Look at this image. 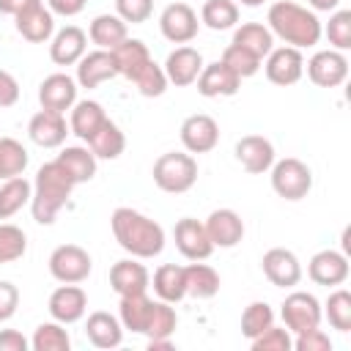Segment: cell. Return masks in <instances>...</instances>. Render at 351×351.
Masks as SVG:
<instances>
[{"label": "cell", "instance_id": "obj_1", "mask_svg": "<svg viewBox=\"0 0 351 351\" xmlns=\"http://www.w3.org/2000/svg\"><path fill=\"white\" fill-rule=\"evenodd\" d=\"M110 228L118 247L132 258L145 261V258H156L165 250V228L137 208L118 206L110 217Z\"/></svg>", "mask_w": 351, "mask_h": 351}, {"label": "cell", "instance_id": "obj_2", "mask_svg": "<svg viewBox=\"0 0 351 351\" xmlns=\"http://www.w3.org/2000/svg\"><path fill=\"white\" fill-rule=\"evenodd\" d=\"M266 27L271 30L274 38L285 41L288 47L304 49V47H315L321 41V19L315 11H310L307 5H299L293 0H277L269 5L266 14Z\"/></svg>", "mask_w": 351, "mask_h": 351}, {"label": "cell", "instance_id": "obj_3", "mask_svg": "<svg viewBox=\"0 0 351 351\" xmlns=\"http://www.w3.org/2000/svg\"><path fill=\"white\" fill-rule=\"evenodd\" d=\"M74 178L66 173V167L52 159L44 162L33 178V195H30V214L38 225H52L58 211L69 203L71 189H74Z\"/></svg>", "mask_w": 351, "mask_h": 351}, {"label": "cell", "instance_id": "obj_4", "mask_svg": "<svg viewBox=\"0 0 351 351\" xmlns=\"http://www.w3.org/2000/svg\"><path fill=\"white\" fill-rule=\"evenodd\" d=\"M151 176L162 192L181 195V192L192 189L197 181V159L186 151H167L154 162Z\"/></svg>", "mask_w": 351, "mask_h": 351}, {"label": "cell", "instance_id": "obj_5", "mask_svg": "<svg viewBox=\"0 0 351 351\" xmlns=\"http://www.w3.org/2000/svg\"><path fill=\"white\" fill-rule=\"evenodd\" d=\"M269 173H271L269 176L271 178V189L282 200H302L313 189V170L302 159H296V156L274 159V165L269 167Z\"/></svg>", "mask_w": 351, "mask_h": 351}, {"label": "cell", "instance_id": "obj_6", "mask_svg": "<svg viewBox=\"0 0 351 351\" xmlns=\"http://www.w3.org/2000/svg\"><path fill=\"white\" fill-rule=\"evenodd\" d=\"M280 315L291 335L315 329V326H321V318H324L321 302L307 291H291L280 304Z\"/></svg>", "mask_w": 351, "mask_h": 351}, {"label": "cell", "instance_id": "obj_7", "mask_svg": "<svg viewBox=\"0 0 351 351\" xmlns=\"http://www.w3.org/2000/svg\"><path fill=\"white\" fill-rule=\"evenodd\" d=\"M90 269L93 261L80 244H60L49 255V274L58 282H85L90 277Z\"/></svg>", "mask_w": 351, "mask_h": 351}, {"label": "cell", "instance_id": "obj_8", "mask_svg": "<svg viewBox=\"0 0 351 351\" xmlns=\"http://www.w3.org/2000/svg\"><path fill=\"white\" fill-rule=\"evenodd\" d=\"M307 77L318 88H337L348 80V58L340 49H318L307 63Z\"/></svg>", "mask_w": 351, "mask_h": 351}, {"label": "cell", "instance_id": "obj_9", "mask_svg": "<svg viewBox=\"0 0 351 351\" xmlns=\"http://www.w3.org/2000/svg\"><path fill=\"white\" fill-rule=\"evenodd\" d=\"M263 71H266V80L271 85H280V88H288V85H296L304 74V55L302 49L296 47H274L269 55H266V63H263Z\"/></svg>", "mask_w": 351, "mask_h": 351}, {"label": "cell", "instance_id": "obj_10", "mask_svg": "<svg viewBox=\"0 0 351 351\" xmlns=\"http://www.w3.org/2000/svg\"><path fill=\"white\" fill-rule=\"evenodd\" d=\"M159 30L170 44H189L200 30L197 11L186 3H170L159 14Z\"/></svg>", "mask_w": 351, "mask_h": 351}, {"label": "cell", "instance_id": "obj_11", "mask_svg": "<svg viewBox=\"0 0 351 351\" xmlns=\"http://www.w3.org/2000/svg\"><path fill=\"white\" fill-rule=\"evenodd\" d=\"M178 134L186 154H208L219 143V123L206 112H195L184 118Z\"/></svg>", "mask_w": 351, "mask_h": 351}, {"label": "cell", "instance_id": "obj_12", "mask_svg": "<svg viewBox=\"0 0 351 351\" xmlns=\"http://www.w3.org/2000/svg\"><path fill=\"white\" fill-rule=\"evenodd\" d=\"M47 310L55 321L66 324H77L85 313H88V293L80 288V282H60L47 302Z\"/></svg>", "mask_w": 351, "mask_h": 351}, {"label": "cell", "instance_id": "obj_13", "mask_svg": "<svg viewBox=\"0 0 351 351\" xmlns=\"http://www.w3.org/2000/svg\"><path fill=\"white\" fill-rule=\"evenodd\" d=\"M77 90H80V85H77L74 77H69L63 71H55V74L41 80V85H38V104H41V110L66 115V110H71L74 101H77Z\"/></svg>", "mask_w": 351, "mask_h": 351}, {"label": "cell", "instance_id": "obj_14", "mask_svg": "<svg viewBox=\"0 0 351 351\" xmlns=\"http://www.w3.org/2000/svg\"><path fill=\"white\" fill-rule=\"evenodd\" d=\"M173 239H176V250L186 258V261H206L214 252V244L206 233V225L195 217H184L176 222L173 228Z\"/></svg>", "mask_w": 351, "mask_h": 351}, {"label": "cell", "instance_id": "obj_15", "mask_svg": "<svg viewBox=\"0 0 351 351\" xmlns=\"http://www.w3.org/2000/svg\"><path fill=\"white\" fill-rule=\"evenodd\" d=\"M261 269H263L266 280H269L271 285H277V288H293V285H299V280H302V263H299V258H296L291 250H285V247H271V250H266L263 258H261Z\"/></svg>", "mask_w": 351, "mask_h": 351}, {"label": "cell", "instance_id": "obj_16", "mask_svg": "<svg viewBox=\"0 0 351 351\" xmlns=\"http://www.w3.org/2000/svg\"><path fill=\"white\" fill-rule=\"evenodd\" d=\"M195 85H197V93L206 96V99L236 96L239 88H241V77L233 69H228L222 60H214V63H203Z\"/></svg>", "mask_w": 351, "mask_h": 351}, {"label": "cell", "instance_id": "obj_17", "mask_svg": "<svg viewBox=\"0 0 351 351\" xmlns=\"http://www.w3.org/2000/svg\"><path fill=\"white\" fill-rule=\"evenodd\" d=\"M348 258L346 252H337V250H318L310 263H307V274L315 285H326V288H335V285H343L348 280Z\"/></svg>", "mask_w": 351, "mask_h": 351}, {"label": "cell", "instance_id": "obj_18", "mask_svg": "<svg viewBox=\"0 0 351 351\" xmlns=\"http://www.w3.org/2000/svg\"><path fill=\"white\" fill-rule=\"evenodd\" d=\"M162 69H165V77H167L170 85L186 88V85H195V80L203 69V55H200V49H195L189 44H181L167 55Z\"/></svg>", "mask_w": 351, "mask_h": 351}, {"label": "cell", "instance_id": "obj_19", "mask_svg": "<svg viewBox=\"0 0 351 351\" xmlns=\"http://www.w3.org/2000/svg\"><path fill=\"white\" fill-rule=\"evenodd\" d=\"M16 33L30 44H47L55 36V14L44 8V3H36L14 16Z\"/></svg>", "mask_w": 351, "mask_h": 351}, {"label": "cell", "instance_id": "obj_20", "mask_svg": "<svg viewBox=\"0 0 351 351\" xmlns=\"http://www.w3.org/2000/svg\"><path fill=\"white\" fill-rule=\"evenodd\" d=\"M88 52V33L77 25H66L55 30L49 38V58L55 66H77V60Z\"/></svg>", "mask_w": 351, "mask_h": 351}, {"label": "cell", "instance_id": "obj_21", "mask_svg": "<svg viewBox=\"0 0 351 351\" xmlns=\"http://www.w3.org/2000/svg\"><path fill=\"white\" fill-rule=\"evenodd\" d=\"M69 123L66 115L60 112H49V110H38L30 123H27V137L38 145V148H60L69 137Z\"/></svg>", "mask_w": 351, "mask_h": 351}, {"label": "cell", "instance_id": "obj_22", "mask_svg": "<svg viewBox=\"0 0 351 351\" xmlns=\"http://www.w3.org/2000/svg\"><path fill=\"white\" fill-rule=\"evenodd\" d=\"M203 225L211 244L219 250H230L244 239V219L233 208H214Z\"/></svg>", "mask_w": 351, "mask_h": 351}, {"label": "cell", "instance_id": "obj_23", "mask_svg": "<svg viewBox=\"0 0 351 351\" xmlns=\"http://www.w3.org/2000/svg\"><path fill=\"white\" fill-rule=\"evenodd\" d=\"M118 77V69H115V60H112V52L110 49H93V52H85L80 60H77V85L80 88H99L101 82Z\"/></svg>", "mask_w": 351, "mask_h": 351}, {"label": "cell", "instance_id": "obj_24", "mask_svg": "<svg viewBox=\"0 0 351 351\" xmlns=\"http://www.w3.org/2000/svg\"><path fill=\"white\" fill-rule=\"evenodd\" d=\"M236 159L252 176L269 173V167L274 165V145L263 134H244L236 143Z\"/></svg>", "mask_w": 351, "mask_h": 351}, {"label": "cell", "instance_id": "obj_25", "mask_svg": "<svg viewBox=\"0 0 351 351\" xmlns=\"http://www.w3.org/2000/svg\"><path fill=\"white\" fill-rule=\"evenodd\" d=\"M110 288L118 296L143 293L151 288V274L140 263V258H123V261H115L110 269Z\"/></svg>", "mask_w": 351, "mask_h": 351}, {"label": "cell", "instance_id": "obj_26", "mask_svg": "<svg viewBox=\"0 0 351 351\" xmlns=\"http://www.w3.org/2000/svg\"><path fill=\"white\" fill-rule=\"evenodd\" d=\"M85 335H88L90 346H96V348H118L123 343V326H121L118 315H112L107 310H96L88 315Z\"/></svg>", "mask_w": 351, "mask_h": 351}, {"label": "cell", "instance_id": "obj_27", "mask_svg": "<svg viewBox=\"0 0 351 351\" xmlns=\"http://www.w3.org/2000/svg\"><path fill=\"white\" fill-rule=\"evenodd\" d=\"M107 121V112H104V107L99 104V101H93V99H82V101H74V107H71V115H69V132L74 134V137H80V140H90L96 132H99V126Z\"/></svg>", "mask_w": 351, "mask_h": 351}, {"label": "cell", "instance_id": "obj_28", "mask_svg": "<svg viewBox=\"0 0 351 351\" xmlns=\"http://www.w3.org/2000/svg\"><path fill=\"white\" fill-rule=\"evenodd\" d=\"M88 38L99 49H115L123 38H129V25L118 14H99L88 25Z\"/></svg>", "mask_w": 351, "mask_h": 351}, {"label": "cell", "instance_id": "obj_29", "mask_svg": "<svg viewBox=\"0 0 351 351\" xmlns=\"http://www.w3.org/2000/svg\"><path fill=\"white\" fill-rule=\"evenodd\" d=\"M151 307H154V299L145 291L143 293L121 296V302H118V321H121V326L126 332L143 335L145 324H148V315H151Z\"/></svg>", "mask_w": 351, "mask_h": 351}, {"label": "cell", "instance_id": "obj_30", "mask_svg": "<svg viewBox=\"0 0 351 351\" xmlns=\"http://www.w3.org/2000/svg\"><path fill=\"white\" fill-rule=\"evenodd\" d=\"M184 285H186V296L192 299H211L219 293V274L217 269H211L208 263L192 261L189 266H184Z\"/></svg>", "mask_w": 351, "mask_h": 351}, {"label": "cell", "instance_id": "obj_31", "mask_svg": "<svg viewBox=\"0 0 351 351\" xmlns=\"http://www.w3.org/2000/svg\"><path fill=\"white\" fill-rule=\"evenodd\" d=\"M55 159L66 167V173L74 178V184H88V181L96 176L99 159H96L93 151L85 148V145H66Z\"/></svg>", "mask_w": 351, "mask_h": 351}, {"label": "cell", "instance_id": "obj_32", "mask_svg": "<svg viewBox=\"0 0 351 351\" xmlns=\"http://www.w3.org/2000/svg\"><path fill=\"white\" fill-rule=\"evenodd\" d=\"M151 288H154V293H156L162 302L178 304V302L186 296V285H184V266H178V263H162V266L154 271Z\"/></svg>", "mask_w": 351, "mask_h": 351}, {"label": "cell", "instance_id": "obj_33", "mask_svg": "<svg viewBox=\"0 0 351 351\" xmlns=\"http://www.w3.org/2000/svg\"><path fill=\"white\" fill-rule=\"evenodd\" d=\"M30 195H33V181H27L25 176L0 181V222L19 214L30 203Z\"/></svg>", "mask_w": 351, "mask_h": 351}, {"label": "cell", "instance_id": "obj_34", "mask_svg": "<svg viewBox=\"0 0 351 351\" xmlns=\"http://www.w3.org/2000/svg\"><path fill=\"white\" fill-rule=\"evenodd\" d=\"M112 52V60H115V69L118 74H123L126 80H132L148 60H151V52L148 47L140 41V38H123Z\"/></svg>", "mask_w": 351, "mask_h": 351}, {"label": "cell", "instance_id": "obj_35", "mask_svg": "<svg viewBox=\"0 0 351 351\" xmlns=\"http://www.w3.org/2000/svg\"><path fill=\"white\" fill-rule=\"evenodd\" d=\"M230 44H239V47L250 49L252 55H258L263 60L274 49V36L263 22H244V25H239L233 30V41Z\"/></svg>", "mask_w": 351, "mask_h": 351}, {"label": "cell", "instance_id": "obj_36", "mask_svg": "<svg viewBox=\"0 0 351 351\" xmlns=\"http://www.w3.org/2000/svg\"><path fill=\"white\" fill-rule=\"evenodd\" d=\"M88 148L93 151L96 159H118L126 148V134L121 132L118 123H112L110 118L99 126V132L88 140Z\"/></svg>", "mask_w": 351, "mask_h": 351}, {"label": "cell", "instance_id": "obj_37", "mask_svg": "<svg viewBox=\"0 0 351 351\" xmlns=\"http://www.w3.org/2000/svg\"><path fill=\"white\" fill-rule=\"evenodd\" d=\"M200 22L211 30H230L239 25L236 0H206L200 8Z\"/></svg>", "mask_w": 351, "mask_h": 351}, {"label": "cell", "instance_id": "obj_38", "mask_svg": "<svg viewBox=\"0 0 351 351\" xmlns=\"http://www.w3.org/2000/svg\"><path fill=\"white\" fill-rule=\"evenodd\" d=\"M324 318L329 321L332 329L337 332H351V293L346 288H335L326 302L321 304Z\"/></svg>", "mask_w": 351, "mask_h": 351}, {"label": "cell", "instance_id": "obj_39", "mask_svg": "<svg viewBox=\"0 0 351 351\" xmlns=\"http://www.w3.org/2000/svg\"><path fill=\"white\" fill-rule=\"evenodd\" d=\"M30 348L33 351H69L71 348V337L63 329L60 321H44L36 326L33 337H30Z\"/></svg>", "mask_w": 351, "mask_h": 351}, {"label": "cell", "instance_id": "obj_40", "mask_svg": "<svg viewBox=\"0 0 351 351\" xmlns=\"http://www.w3.org/2000/svg\"><path fill=\"white\" fill-rule=\"evenodd\" d=\"M178 326V315H176V307L170 302H162L156 299L154 307H151V315H148V324H145V337L148 340H159V337H173Z\"/></svg>", "mask_w": 351, "mask_h": 351}, {"label": "cell", "instance_id": "obj_41", "mask_svg": "<svg viewBox=\"0 0 351 351\" xmlns=\"http://www.w3.org/2000/svg\"><path fill=\"white\" fill-rule=\"evenodd\" d=\"M27 148L14 137H0V181L22 176L27 167Z\"/></svg>", "mask_w": 351, "mask_h": 351}, {"label": "cell", "instance_id": "obj_42", "mask_svg": "<svg viewBox=\"0 0 351 351\" xmlns=\"http://www.w3.org/2000/svg\"><path fill=\"white\" fill-rule=\"evenodd\" d=\"M129 82H134L137 85V90L145 96V99H156V96H162L165 90H167V77H165V69L151 58Z\"/></svg>", "mask_w": 351, "mask_h": 351}, {"label": "cell", "instance_id": "obj_43", "mask_svg": "<svg viewBox=\"0 0 351 351\" xmlns=\"http://www.w3.org/2000/svg\"><path fill=\"white\" fill-rule=\"evenodd\" d=\"M27 252V236L11 222H0V266L19 261Z\"/></svg>", "mask_w": 351, "mask_h": 351}, {"label": "cell", "instance_id": "obj_44", "mask_svg": "<svg viewBox=\"0 0 351 351\" xmlns=\"http://www.w3.org/2000/svg\"><path fill=\"white\" fill-rule=\"evenodd\" d=\"M274 324V310L266 302H250L241 313V335L247 340L258 337L263 329H269Z\"/></svg>", "mask_w": 351, "mask_h": 351}, {"label": "cell", "instance_id": "obj_45", "mask_svg": "<svg viewBox=\"0 0 351 351\" xmlns=\"http://www.w3.org/2000/svg\"><path fill=\"white\" fill-rule=\"evenodd\" d=\"M321 33H326L332 49H351V11L348 8H335L326 27H321Z\"/></svg>", "mask_w": 351, "mask_h": 351}, {"label": "cell", "instance_id": "obj_46", "mask_svg": "<svg viewBox=\"0 0 351 351\" xmlns=\"http://www.w3.org/2000/svg\"><path fill=\"white\" fill-rule=\"evenodd\" d=\"M219 60H222L228 69H233L241 80H247V77L258 74V71H261V66H263V60H261L258 55H252L250 49H244V47H239V44H228Z\"/></svg>", "mask_w": 351, "mask_h": 351}, {"label": "cell", "instance_id": "obj_47", "mask_svg": "<svg viewBox=\"0 0 351 351\" xmlns=\"http://www.w3.org/2000/svg\"><path fill=\"white\" fill-rule=\"evenodd\" d=\"M250 346H252V351H291L293 348V337H291V332L285 326H274L271 324L258 337H252Z\"/></svg>", "mask_w": 351, "mask_h": 351}, {"label": "cell", "instance_id": "obj_48", "mask_svg": "<svg viewBox=\"0 0 351 351\" xmlns=\"http://www.w3.org/2000/svg\"><path fill=\"white\" fill-rule=\"evenodd\" d=\"M115 14L126 25H143L154 14V0H115Z\"/></svg>", "mask_w": 351, "mask_h": 351}, {"label": "cell", "instance_id": "obj_49", "mask_svg": "<svg viewBox=\"0 0 351 351\" xmlns=\"http://www.w3.org/2000/svg\"><path fill=\"white\" fill-rule=\"evenodd\" d=\"M293 348L296 351H332V337L321 326H315V329L293 335Z\"/></svg>", "mask_w": 351, "mask_h": 351}, {"label": "cell", "instance_id": "obj_50", "mask_svg": "<svg viewBox=\"0 0 351 351\" xmlns=\"http://www.w3.org/2000/svg\"><path fill=\"white\" fill-rule=\"evenodd\" d=\"M19 307V288L8 280H0V324L11 321Z\"/></svg>", "mask_w": 351, "mask_h": 351}, {"label": "cell", "instance_id": "obj_51", "mask_svg": "<svg viewBox=\"0 0 351 351\" xmlns=\"http://www.w3.org/2000/svg\"><path fill=\"white\" fill-rule=\"evenodd\" d=\"M19 101V82L11 71L0 69V107H14Z\"/></svg>", "mask_w": 351, "mask_h": 351}, {"label": "cell", "instance_id": "obj_52", "mask_svg": "<svg viewBox=\"0 0 351 351\" xmlns=\"http://www.w3.org/2000/svg\"><path fill=\"white\" fill-rule=\"evenodd\" d=\"M30 340L16 329H0V351H27Z\"/></svg>", "mask_w": 351, "mask_h": 351}, {"label": "cell", "instance_id": "obj_53", "mask_svg": "<svg viewBox=\"0 0 351 351\" xmlns=\"http://www.w3.org/2000/svg\"><path fill=\"white\" fill-rule=\"evenodd\" d=\"M88 0H47V8L58 16H77Z\"/></svg>", "mask_w": 351, "mask_h": 351}, {"label": "cell", "instance_id": "obj_54", "mask_svg": "<svg viewBox=\"0 0 351 351\" xmlns=\"http://www.w3.org/2000/svg\"><path fill=\"white\" fill-rule=\"evenodd\" d=\"M36 3H41V0H0V14H8V16H16L19 11H25V8H30V5H36Z\"/></svg>", "mask_w": 351, "mask_h": 351}, {"label": "cell", "instance_id": "obj_55", "mask_svg": "<svg viewBox=\"0 0 351 351\" xmlns=\"http://www.w3.org/2000/svg\"><path fill=\"white\" fill-rule=\"evenodd\" d=\"M310 11H335L340 5V0H307Z\"/></svg>", "mask_w": 351, "mask_h": 351}, {"label": "cell", "instance_id": "obj_56", "mask_svg": "<svg viewBox=\"0 0 351 351\" xmlns=\"http://www.w3.org/2000/svg\"><path fill=\"white\" fill-rule=\"evenodd\" d=\"M241 5H247V8H258V5H263L266 0H239Z\"/></svg>", "mask_w": 351, "mask_h": 351}]
</instances>
